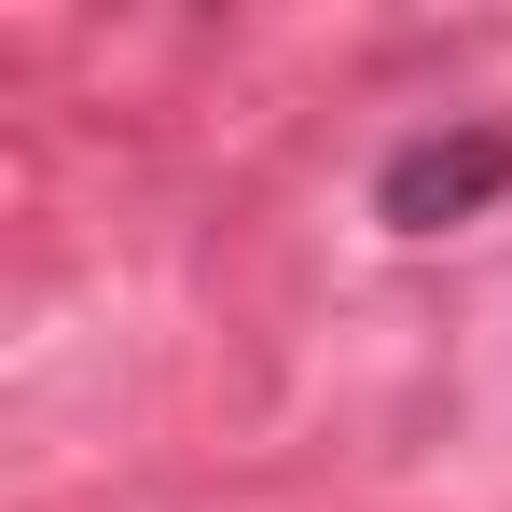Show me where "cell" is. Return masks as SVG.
<instances>
[{
  "label": "cell",
  "instance_id": "6da1fadb",
  "mask_svg": "<svg viewBox=\"0 0 512 512\" xmlns=\"http://www.w3.org/2000/svg\"><path fill=\"white\" fill-rule=\"evenodd\" d=\"M512 194V139L499 125H443V139H402L388 180H374V208L402 222V236H443V222H471V208H499Z\"/></svg>",
  "mask_w": 512,
  "mask_h": 512
}]
</instances>
